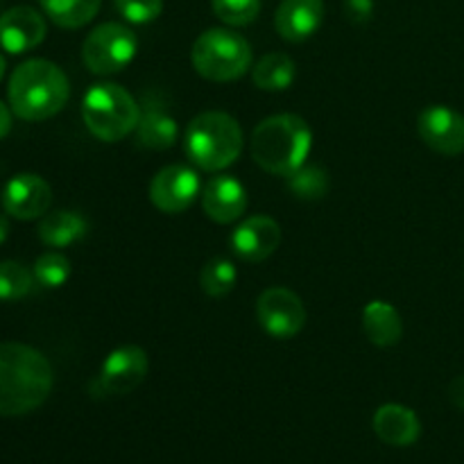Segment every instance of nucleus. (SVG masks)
I'll use <instances>...</instances> for the list:
<instances>
[{
  "instance_id": "obj_20",
  "label": "nucleus",
  "mask_w": 464,
  "mask_h": 464,
  "mask_svg": "<svg viewBox=\"0 0 464 464\" xmlns=\"http://www.w3.org/2000/svg\"><path fill=\"white\" fill-rule=\"evenodd\" d=\"M36 231H39L41 243L48 245V247L62 249L77 243L80 238H84V234L89 231V225L75 211H54L41 218L39 229Z\"/></svg>"
},
{
  "instance_id": "obj_33",
  "label": "nucleus",
  "mask_w": 464,
  "mask_h": 464,
  "mask_svg": "<svg viewBox=\"0 0 464 464\" xmlns=\"http://www.w3.org/2000/svg\"><path fill=\"white\" fill-rule=\"evenodd\" d=\"M5 71H7V63H5V57H3V54H0V80H3V77H5Z\"/></svg>"
},
{
  "instance_id": "obj_10",
  "label": "nucleus",
  "mask_w": 464,
  "mask_h": 464,
  "mask_svg": "<svg viewBox=\"0 0 464 464\" xmlns=\"http://www.w3.org/2000/svg\"><path fill=\"white\" fill-rule=\"evenodd\" d=\"M417 131L433 152L458 157L464 152V116L444 104L426 107L417 118Z\"/></svg>"
},
{
  "instance_id": "obj_1",
  "label": "nucleus",
  "mask_w": 464,
  "mask_h": 464,
  "mask_svg": "<svg viewBox=\"0 0 464 464\" xmlns=\"http://www.w3.org/2000/svg\"><path fill=\"white\" fill-rule=\"evenodd\" d=\"M53 392V365L39 349L0 344V415L21 417L44 406Z\"/></svg>"
},
{
  "instance_id": "obj_12",
  "label": "nucleus",
  "mask_w": 464,
  "mask_h": 464,
  "mask_svg": "<svg viewBox=\"0 0 464 464\" xmlns=\"http://www.w3.org/2000/svg\"><path fill=\"white\" fill-rule=\"evenodd\" d=\"M53 204V188L44 177L21 172L12 177L3 190V208L16 220H36L48 213Z\"/></svg>"
},
{
  "instance_id": "obj_6",
  "label": "nucleus",
  "mask_w": 464,
  "mask_h": 464,
  "mask_svg": "<svg viewBox=\"0 0 464 464\" xmlns=\"http://www.w3.org/2000/svg\"><path fill=\"white\" fill-rule=\"evenodd\" d=\"M190 62L204 80L234 82L252 66V48L238 32L229 27H211L193 44Z\"/></svg>"
},
{
  "instance_id": "obj_16",
  "label": "nucleus",
  "mask_w": 464,
  "mask_h": 464,
  "mask_svg": "<svg viewBox=\"0 0 464 464\" xmlns=\"http://www.w3.org/2000/svg\"><path fill=\"white\" fill-rule=\"evenodd\" d=\"M134 136L136 145L145 150H170L177 143V136H179L177 122L159 95H143V100H140V118Z\"/></svg>"
},
{
  "instance_id": "obj_5",
  "label": "nucleus",
  "mask_w": 464,
  "mask_h": 464,
  "mask_svg": "<svg viewBox=\"0 0 464 464\" xmlns=\"http://www.w3.org/2000/svg\"><path fill=\"white\" fill-rule=\"evenodd\" d=\"M82 118L91 134L102 143H118L136 130L140 102L130 91L113 82H100L86 91L82 100Z\"/></svg>"
},
{
  "instance_id": "obj_30",
  "label": "nucleus",
  "mask_w": 464,
  "mask_h": 464,
  "mask_svg": "<svg viewBox=\"0 0 464 464\" xmlns=\"http://www.w3.org/2000/svg\"><path fill=\"white\" fill-rule=\"evenodd\" d=\"M449 399H451L453 406L464 411V374L456 376L451 381V385H449Z\"/></svg>"
},
{
  "instance_id": "obj_27",
  "label": "nucleus",
  "mask_w": 464,
  "mask_h": 464,
  "mask_svg": "<svg viewBox=\"0 0 464 464\" xmlns=\"http://www.w3.org/2000/svg\"><path fill=\"white\" fill-rule=\"evenodd\" d=\"M213 14L231 27H245L261 14V0H211Z\"/></svg>"
},
{
  "instance_id": "obj_9",
  "label": "nucleus",
  "mask_w": 464,
  "mask_h": 464,
  "mask_svg": "<svg viewBox=\"0 0 464 464\" xmlns=\"http://www.w3.org/2000/svg\"><path fill=\"white\" fill-rule=\"evenodd\" d=\"M199 190H202V181H199L198 172L188 166H166L154 175L152 184H150V199L154 207L168 216H177L190 208L198 199Z\"/></svg>"
},
{
  "instance_id": "obj_2",
  "label": "nucleus",
  "mask_w": 464,
  "mask_h": 464,
  "mask_svg": "<svg viewBox=\"0 0 464 464\" xmlns=\"http://www.w3.org/2000/svg\"><path fill=\"white\" fill-rule=\"evenodd\" d=\"M9 109L21 121L41 122L57 116L71 98L68 77L48 59H27L9 77Z\"/></svg>"
},
{
  "instance_id": "obj_3",
  "label": "nucleus",
  "mask_w": 464,
  "mask_h": 464,
  "mask_svg": "<svg viewBox=\"0 0 464 464\" xmlns=\"http://www.w3.org/2000/svg\"><path fill=\"white\" fill-rule=\"evenodd\" d=\"M313 131L297 113H276L258 122L252 131V159L258 168L276 177H288L306 163Z\"/></svg>"
},
{
  "instance_id": "obj_25",
  "label": "nucleus",
  "mask_w": 464,
  "mask_h": 464,
  "mask_svg": "<svg viewBox=\"0 0 464 464\" xmlns=\"http://www.w3.org/2000/svg\"><path fill=\"white\" fill-rule=\"evenodd\" d=\"M34 281V272L27 270L23 263H0V299L3 302H16V299H23L25 295H30Z\"/></svg>"
},
{
  "instance_id": "obj_7",
  "label": "nucleus",
  "mask_w": 464,
  "mask_h": 464,
  "mask_svg": "<svg viewBox=\"0 0 464 464\" xmlns=\"http://www.w3.org/2000/svg\"><path fill=\"white\" fill-rule=\"evenodd\" d=\"M139 36L125 23H102L84 39L82 59L93 75H113L134 62Z\"/></svg>"
},
{
  "instance_id": "obj_32",
  "label": "nucleus",
  "mask_w": 464,
  "mask_h": 464,
  "mask_svg": "<svg viewBox=\"0 0 464 464\" xmlns=\"http://www.w3.org/2000/svg\"><path fill=\"white\" fill-rule=\"evenodd\" d=\"M7 236H9V220L5 216H0V245L7 240Z\"/></svg>"
},
{
  "instance_id": "obj_13",
  "label": "nucleus",
  "mask_w": 464,
  "mask_h": 464,
  "mask_svg": "<svg viewBox=\"0 0 464 464\" xmlns=\"http://www.w3.org/2000/svg\"><path fill=\"white\" fill-rule=\"evenodd\" d=\"M231 249L247 263H261L270 258L281 245V227L270 216H252L240 222L229 238Z\"/></svg>"
},
{
  "instance_id": "obj_18",
  "label": "nucleus",
  "mask_w": 464,
  "mask_h": 464,
  "mask_svg": "<svg viewBox=\"0 0 464 464\" xmlns=\"http://www.w3.org/2000/svg\"><path fill=\"white\" fill-rule=\"evenodd\" d=\"M374 433L379 435L381 442L390 447H411L420 440L421 421L415 411L401 406V403H385L374 412Z\"/></svg>"
},
{
  "instance_id": "obj_29",
  "label": "nucleus",
  "mask_w": 464,
  "mask_h": 464,
  "mask_svg": "<svg viewBox=\"0 0 464 464\" xmlns=\"http://www.w3.org/2000/svg\"><path fill=\"white\" fill-rule=\"evenodd\" d=\"M344 16L353 25H365L374 14V0H344Z\"/></svg>"
},
{
  "instance_id": "obj_21",
  "label": "nucleus",
  "mask_w": 464,
  "mask_h": 464,
  "mask_svg": "<svg viewBox=\"0 0 464 464\" xmlns=\"http://www.w3.org/2000/svg\"><path fill=\"white\" fill-rule=\"evenodd\" d=\"M297 68H295L293 57L285 53H270L256 62L252 68V82L256 89L270 91V93H279L293 86Z\"/></svg>"
},
{
  "instance_id": "obj_17",
  "label": "nucleus",
  "mask_w": 464,
  "mask_h": 464,
  "mask_svg": "<svg viewBox=\"0 0 464 464\" xmlns=\"http://www.w3.org/2000/svg\"><path fill=\"white\" fill-rule=\"evenodd\" d=\"M324 23V0H281L275 14L279 36L290 44L311 39Z\"/></svg>"
},
{
  "instance_id": "obj_24",
  "label": "nucleus",
  "mask_w": 464,
  "mask_h": 464,
  "mask_svg": "<svg viewBox=\"0 0 464 464\" xmlns=\"http://www.w3.org/2000/svg\"><path fill=\"white\" fill-rule=\"evenodd\" d=\"M238 272L227 258H211L199 272V285L208 297H225L234 290Z\"/></svg>"
},
{
  "instance_id": "obj_14",
  "label": "nucleus",
  "mask_w": 464,
  "mask_h": 464,
  "mask_svg": "<svg viewBox=\"0 0 464 464\" xmlns=\"http://www.w3.org/2000/svg\"><path fill=\"white\" fill-rule=\"evenodd\" d=\"M45 32V18L34 7L18 5L0 16V48L9 54H23L44 44Z\"/></svg>"
},
{
  "instance_id": "obj_15",
  "label": "nucleus",
  "mask_w": 464,
  "mask_h": 464,
  "mask_svg": "<svg viewBox=\"0 0 464 464\" xmlns=\"http://www.w3.org/2000/svg\"><path fill=\"white\" fill-rule=\"evenodd\" d=\"M202 208L208 220L231 225L247 211V190L236 177L216 175L202 190Z\"/></svg>"
},
{
  "instance_id": "obj_8",
  "label": "nucleus",
  "mask_w": 464,
  "mask_h": 464,
  "mask_svg": "<svg viewBox=\"0 0 464 464\" xmlns=\"http://www.w3.org/2000/svg\"><path fill=\"white\" fill-rule=\"evenodd\" d=\"M256 317L261 329L276 340L295 338L306 326V306L290 288L263 290L256 302Z\"/></svg>"
},
{
  "instance_id": "obj_26",
  "label": "nucleus",
  "mask_w": 464,
  "mask_h": 464,
  "mask_svg": "<svg viewBox=\"0 0 464 464\" xmlns=\"http://www.w3.org/2000/svg\"><path fill=\"white\" fill-rule=\"evenodd\" d=\"M71 276V261L62 252H45L34 263V279L44 288H62Z\"/></svg>"
},
{
  "instance_id": "obj_28",
  "label": "nucleus",
  "mask_w": 464,
  "mask_h": 464,
  "mask_svg": "<svg viewBox=\"0 0 464 464\" xmlns=\"http://www.w3.org/2000/svg\"><path fill=\"white\" fill-rule=\"evenodd\" d=\"M113 3H116L118 14L134 25L157 21L163 12V0H113Z\"/></svg>"
},
{
  "instance_id": "obj_23",
  "label": "nucleus",
  "mask_w": 464,
  "mask_h": 464,
  "mask_svg": "<svg viewBox=\"0 0 464 464\" xmlns=\"http://www.w3.org/2000/svg\"><path fill=\"white\" fill-rule=\"evenodd\" d=\"M285 184H288L290 193L302 202H317L329 193V172L320 166L304 163L302 168L285 177Z\"/></svg>"
},
{
  "instance_id": "obj_4",
  "label": "nucleus",
  "mask_w": 464,
  "mask_h": 464,
  "mask_svg": "<svg viewBox=\"0 0 464 464\" xmlns=\"http://www.w3.org/2000/svg\"><path fill=\"white\" fill-rule=\"evenodd\" d=\"M243 145L238 121L225 111L198 113L184 131L186 157L207 172H220L238 161Z\"/></svg>"
},
{
  "instance_id": "obj_22",
  "label": "nucleus",
  "mask_w": 464,
  "mask_h": 464,
  "mask_svg": "<svg viewBox=\"0 0 464 464\" xmlns=\"http://www.w3.org/2000/svg\"><path fill=\"white\" fill-rule=\"evenodd\" d=\"M39 5L54 25L77 30L93 21L102 0H39Z\"/></svg>"
},
{
  "instance_id": "obj_31",
  "label": "nucleus",
  "mask_w": 464,
  "mask_h": 464,
  "mask_svg": "<svg viewBox=\"0 0 464 464\" xmlns=\"http://www.w3.org/2000/svg\"><path fill=\"white\" fill-rule=\"evenodd\" d=\"M9 130H12V111H9L7 104L0 100V139H5V136L9 134Z\"/></svg>"
},
{
  "instance_id": "obj_19",
  "label": "nucleus",
  "mask_w": 464,
  "mask_h": 464,
  "mask_svg": "<svg viewBox=\"0 0 464 464\" xmlns=\"http://www.w3.org/2000/svg\"><path fill=\"white\" fill-rule=\"evenodd\" d=\"M362 331L376 347H394L403 335L401 315L392 304L376 299L362 311Z\"/></svg>"
},
{
  "instance_id": "obj_11",
  "label": "nucleus",
  "mask_w": 464,
  "mask_h": 464,
  "mask_svg": "<svg viewBox=\"0 0 464 464\" xmlns=\"http://www.w3.org/2000/svg\"><path fill=\"white\" fill-rule=\"evenodd\" d=\"M148 370L150 361L145 349L136 347V344H122L104 358L102 367H100V385L104 392L116 394V397L130 394L143 383Z\"/></svg>"
}]
</instances>
